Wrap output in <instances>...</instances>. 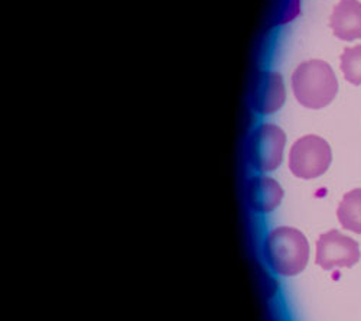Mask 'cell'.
I'll return each mask as SVG.
<instances>
[{
	"mask_svg": "<svg viewBox=\"0 0 361 321\" xmlns=\"http://www.w3.org/2000/svg\"><path fill=\"white\" fill-rule=\"evenodd\" d=\"M264 256L269 267L278 275L295 277L308 265L310 243L298 229L276 227L266 238Z\"/></svg>",
	"mask_w": 361,
	"mask_h": 321,
	"instance_id": "1",
	"label": "cell"
},
{
	"mask_svg": "<svg viewBox=\"0 0 361 321\" xmlns=\"http://www.w3.org/2000/svg\"><path fill=\"white\" fill-rule=\"evenodd\" d=\"M292 92L295 99L302 106L308 109H322L336 99L338 81L328 63L310 60L293 71Z\"/></svg>",
	"mask_w": 361,
	"mask_h": 321,
	"instance_id": "2",
	"label": "cell"
},
{
	"mask_svg": "<svg viewBox=\"0 0 361 321\" xmlns=\"http://www.w3.org/2000/svg\"><path fill=\"white\" fill-rule=\"evenodd\" d=\"M333 161L329 143L317 136L307 135L298 139L289 152V168L298 178L314 180L321 177Z\"/></svg>",
	"mask_w": 361,
	"mask_h": 321,
	"instance_id": "3",
	"label": "cell"
},
{
	"mask_svg": "<svg viewBox=\"0 0 361 321\" xmlns=\"http://www.w3.org/2000/svg\"><path fill=\"white\" fill-rule=\"evenodd\" d=\"M317 264L325 269L353 268L360 260L358 243L338 230H329L317 242Z\"/></svg>",
	"mask_w": 361,
	"mask_h": 321,
	"instance_id": "4",
	"label": "cell"
},
{
	"mask_svg": "<svg viewBox=\"0 0 361 321\" xmlns=\"http://www.w3.org/2000/svg\"><path fill=\"white\" fill-rule=\"evenodd\" d=\"M286 145L285 132L270 123L260 125L250 142L252 164L259 171H274L283 159V150Z\"/></svg>",
	"mask_w": 361,
	"mask_h": 321,
	"instance_id": "5",
	"label": "cell"
},
{
	"mask_svg": "<svg viewBox=\"0 0 361 321\" xmlns=\"http://www.w3.org/2000/svg\"><path fill=\"white\" fill-rule=\"evenodd\" d=\"M286 99L282 77L274 71L259 74L253 87V107L263 114L279 110Z\"/></svg>",
	"mask_w": 361,
	"mask_h": 321,
	"instance_id": "6",
	"label": "cell"
},
{
	"mask_svg": "<svg viewBox=\"0 0 361 321\" xmlns=\"http://www.w3.org/2000/svg\"><path fill=\"white\" fill-rule=\"evenodd\" d=\"M329 26L341 41H354L361 38V4L358 0H340L334 6Z\"/></svg>",
	"mask_w": 361,
	"mask_h": 321,
	"instance_id": "7",
	"label": "cell"
},
{
	"mask_svg": "<svg viewBox=\"0 0 361 321\" xmlns=\"http://www.w3.org/2000/svg\"><path fill=\"white\" fill-rule=\"evenodd\" d=\"M283 198L279 183L269 177H256L249 184V201L259 213L274 212Z\"/></svg>",
	"mask_w": 361,
	"mask_h": 321,
	"instance_id": "8",
	"label": "cell"
},
{
	"mask_svg": "<svg viewBox=\"0 0 361 321\" xmlns=\"http://www.w3.org/2000/svg\"><path fill=\"white\" fill-rule=\"evenodd\" d=\"M337 217L345 230L361 235V188L348 191L337 209Z\"/></svg>",
	"mask_w": 361,
	"mask_h": 321,
	"instance_id": "9",
	"label": "cell"
},
{
	"mask_svg": "<svg viewBox=\"0 0 361 321\" xmlns=\"http://www.w3.org/2000/svg\"><path fill=\"white\" fill-rule=\"evenodd\" d=\"M340 66L344 78L348 83L361 85V45L345 48L341 55Z\"/></svg>",
	"mask_w": 361,
	"mask_h": 321,
	"instance_id": "10",
	"label": "cell"
},
{
	"mask_svg": "<svg viewBox=\"0 0 361 321\" xmlns=\"http://www.w3.org/2000/svg\"><path fill=\"white\" fill-rule=\"evenodd\" d=\"M300 0H275L274 19L278 25L290 22L299 15Z\"/></svg>",
	"mask_w": 361,
	"mask_h": 321,
	"instance_id": "11",
	"label": "cell"
}]
</instances>
